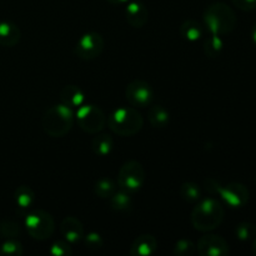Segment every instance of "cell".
I'll list each match as a JSON object with an SVG mask.
<instances>
[{"instance_id":"836d02e7","label":"cell","mask_w":256,"mask_h":256,"mask_svg":"<svg viewBox=\"0 0 256 256\" xmlns=\"http://www.w3.org/2000/svg\"><path fill=\"white\" fill-rule=\"evenodd\" d=\"M252 44L256 46V24L252 26Z\"/></svg>"},{"instance_id":"83f0119b","label":"cell","mask_w":256,"mask_h":256,"mask_svg":"<svg viewBox=\"0 0 256 256\" xmlns=\"http://www.w3.org/2000/svg\"><path fill=\"white\" fill-rule=\"evenodd\" d=\"M174 255L176 256H192L196 252V244L188 239L178 240L172 250Z\"/></svg>"},{"instance_id":"4316f807","label":"cell","mask_w":256,"mask_h":256,"mask_svg":"<svg viewBox=\"0 0 256 256\" xmlns=\"http://www.w3.org/2000/svg\"><path fill=\"white\" fill-rule=\"evenodd\" d=\"M235 235L240 242H249L256 236V226L252 222H240L236 228H235Z\"/></svg>"},{"instance_id":"30bf717a","label":"cell","mask_w":256,"mask_h":256,"mask_svg":"<svg viewBox=\"0 0 256 256\" xmlns=\"http://www.w3.org/2000/svg\"><path fill=\"white\" fill-rule=\"evenodd\" d=\"M222 202L232 209H240L249 202L250 192L244 184L240 182H229L226 185L220 184L218 194Z\"/></svg>"},{"instance_id":"9a60e30c","label":"cell","mask_w":256,"mask_h":256,"mask_svg":"<svg viewBox=\"0 0 256 256\" xmlns=\"http://www.w3.org/2000/svg\"><path fill=\"white\" fill-rule=\"evenodd\" d=\"M85 100H86L85 92L78 85H65L60 92V102L74 112L85 104Z\"/></svg>"},{"instance_id":"2e32d148","label":"cell","mask_w":256,"mask_h":256,"mask_svg":"<svg viewBox=\"0 0 256 256\" xmlns=\"http://www.w3.org/2000/svg\"><path fill=\"white\" fill-rule=\"evenodd\" d=\"M14 202L20 214L26 215L35 204V192L28 185H20L14 192Z\"/></svg>"},{"instance_id":"8992f818","label":"cell","mask_w":256,"mask_h":256,"mask_svg":"<svg viewBox=\"0 0 256 256\" xmlns=\"http://www.w3.org/2000/svg\"><path fill=\"white\" fill-rule=\"evenodd\" d=\"M145 169L138 160H128L122 165L118 174V186L129 194L139 192L145 182Z\"/></svg>"},{"instance_id":"ba28073f","label":"cell","mask_w":256,"mask_h":256,"mask_svg":"<svg viewBox=\"0 0 256 256\" xmlns=\"http://www.w3.org/2000/svg\"><path fill=\"white\" fill-rule=\"evenodd\" d=\"M104 46L105 40L102 35L96 32H89L79 38L74 46V54L78 59L92 62L102 55Z\"/></svg>"},{"instance_id":"1f68e13d","label":"cell","mask_w":256,"mask_h":256,"mask_svg":"<svg viewBox=\"0 0 256 256\" xmlns=\"http://www.w3.org/2000/svg\"><path fill=\"white\" fill-rule=\"evenodd\" d=\"M204 185H205V189H206L210 194H214V195L218 194V189H219L220 186L219 182H216V180L212 179V178H209V179L204 180Z\"/></svg>"},{"instance_id":"d6a6232c","label":"cell","mask_w":256,"mask_h":256,"mask_svg":"<svg viewBox=\"0 0 256 256\" xmlns=\"http://www.w3.org/2000/svg\"><path fill=\"white\" fill-rule=\"evenodd\" d=\"M106 2L112 5H122V4H126V2H130V0H106Z\"/></svg>"},{"instance_id":"4fadbf2b","label":"cell","mask_w":256,"mask_h":256,"mask_svg":"<svg viewBox=\"0 0 256 256\" xmlns=\"http://www.w3.org/2000/svg\"><path fill=\"white\" fill-rule=\"evenodd\" d=\"M60 232L70 245L78 244L84 238V225L75 216H66L60 224Z\"/></svg>"},{"instance_id":"f546056e","label":"cell","mask_w":256,"mask_h":256,"mask_svg":"<svg viewBox=\"0 0 256 256\" xmlns=\"http://www.w3.org/2000/svg\"><path fill=\"white\" fill-rule=\"evenodd\" d=\"M49 252L52 256H70L72 254V249L66 240H65V242L59 240V242H55L54 244L50 246Z\"/></svg>"},{"instance_id":"d4e9b609","label":"cell","mask_w":256,"mask_h":256,"mask_svg":"<svg viewBox=\"0 0 256 256\" xmlns=\"http://www.w3.org/2000/svg\"><path fill=\"white\" fill-rule=\"evenodd\" d=\"M0 234L5 239H18L22 234V228L18 222L12 220H2L0 222Z\"/></svg>"},{"instance_id":"44dd1931","label":"cell","mask_w":256,"mask_h":256,"mask_svg":"<svg viewBox=\"0 0 256 256\" xmlns=\"http://www.w3.org/2000/svg\"><path fill=\"white\" fill-rule=\"evenodd\" d=\"M110 200V208L112 210L118 212H129L132 209V194L125 192L119 189V192H115L112 196L109 198Z\"/></svg>"},{"instance_id":"7c38bea8","label":"cell","mask_w":256,"mask_h":256,"mask_svg":"<svg viewBox=\"0 0 256 256\" xmlns=\"http://www.w3.org/2000/svg\"><path fill=\"white\" fill-rule=\"evenodd\" d=\"M125 19L128 24H130L135 29L144 28L149 22V10L146 5L139 0L129 2L125 6Z\"/></svg>"},{"instance_id":"5b68a950","label":"cell","mask_w":256,"mask_h":256,"mask_svg":"<svg viewBox=\"0 0 256 256\" xmlns=\"http://www.w3.org/2000/svg\"><path fill=\"white\" fill-rule=\"evenodd\" d=\"M24 225L30 238L39 242L50 239L55 232L54 218L42 209H35L28 212L25 215Z\"/></svg>"},{"instance_id":"277c9868","label":"cell","mask_w":256,"mask_h":256,"mask_svg":"<svg viewBox=\"0 0 256 256\" xmlns=\"http://www.w3.org/2000/svg\"><path fill=\"white\" fill-rule=\"evenodd\" d=\"M109 129L115 135L130 138L140 132L144 126L142 112L134 106H122L112 112L106 120Z\"/></svg>"},{"instance_id":"52a82bcc","label":"cell","mask_w":256,"mask_h":256,"mask_svg":"<svg viewBox=\"0 0 256 256\" xmlns=\"http://www.w3.org/2000/svg\"><path fill=\"white\" fill-rule=\"evenodd\" d=\"M75 119L82 132L92 135L102 132L108 120L105 112L99 106L86 102L75 112Z\"/></svg>"},{"instance_id":"ffe728a7","label":"cell","mask_w":256,"mask_h":256,"mask_svg":"<svg viewBox=\"0 0 256 256\" xmlns=\"http://www.w3.org/2000/svg\"><path fill=\"white\" fill-rule=\"evenodd\" d=\"M96 136H94L92 142V150L96 156L104 158L110 155V152H112V148H114V139L110 134H95Z\"/></svg>"},{"instance_id":"603a6c76","label":"cell","mask_w":256,"mask_h":256,"mask_svg":"<svg viewBox=\"0 0 256 256\" xmlns=\"http://www.w3.org/2000/svg\"><path fill=\"white\" fill-rule=\"evenodd\" d=\"M180 196L188 202H198L202 198V190L200 186L196 182H182V186H180Z\"/></svg>"},{"instance_id":"7402d4cb","label":"cell","mask_w":256,"mask_h":256,"mask_svg":"<svg viewBox=\"0 0 256 256\" xmlns=\"http://www.w3.org/2000/svg\"><path fill=\"white\" fill-rule=\"evenodd\" d=\"M222 50H224V40L220 35L210 34L209 36L205 38L204 52L208 58L215 59V58L220 56Z\"/></svg>"},{"instance_id":"484cf974","label":"cell","mask_w":256,"mask_h":256,"mask_svg":"<svg viewBox=\"0 0 256 256\" xmlns=\"http://www.w3.org/2000/svg\"><path fill=\"white\" fill-rule=\"evenodd\" d=\"M24 248L18 239H6L0 246V254L5 256H20Z\"/></svg>"},{"instance_id":"d590c367","label":"cell","mask_w":256,"mask_h":256,"mask_svg":"<svg viewBox=\"0 0 256 256\" xmlns=\"http://www.w3.org/2000/svg\"><path fill=\"white\" fill-rule=\"evenodd\" d=\"M255 180H256V176H255Z\"/></svg>"},{"instance_id":"6da1fadb","label":"cell","mask_w":256,"mask_h":256,"mask_svg":"<svg viewBox=\"0 0 256 256\" xmlns=\"http://www.w3.org/2000/svg\"><path fill=\"white\" fill-rule=\"evenodd\" d=\"M225 216V210L222 202L215 198L202 200L192 212V224L195 230L210 232L222 225Z\"/></svg>"},{"instance_id":"4dcf8cb0","label":"cell","mask_w":256,"mask_h":256,"mask_svg":"<svg viewBox=\"0 0 256 256\" xmlns=\"http://www.w3.org/2000/svg\"><path fill=\"white\" fill-rule=\"evenodd\" d=\"M232 4L242 12H252L256 9V0H232Z\"/></svg>"},{"instance_id":"9c48e42d","label":"cell","mask_w":256,"mask_h":256,"mask_svg":"<svg viewBox=\"0 0 256 256\" xmlns=\"http://www.w3.org/2000/svg\"><path fill=\"white\" fill-rule=\"evenodd\" d=\"M125 96L129 104L134 108H148L154 100V89L148 82L135 79L129 82L125 89Z\"/></svg>"},{"instance_id":"3957f363","label":"cell","mask_w":256,"mask_h":256,"mask_svg":"<svg viewBox=\"0 0 256 256\" xmlns=\"http://www.w3.org/2000/svg\"><path fill=\"white\" fill-rule=\"evenodd\" d=\"M75 112L62 102L54 104L45 110L42 119L44 132L50 138H62L72 129Z\"/></svg>"},{"instance_id":"5bb4252c","label":"cell","mask_w":256,"mask_h":256,"mask_svg":"<svg viewBox=\"0 0 256 256\" xmlns=\"http://www.w3.org/2000/svg\"><path fill=\"white\" fill-rule=\"evenodd\" d=\"M158 250V240L152 234H142L136 236L130 245L129 254L132 256H152Z\"/></svg>"},{"instance_id":"e0dca14e","label":"cell","mask_w":256,"mask_h":256,"mask_svg":"<svg viewBox=\"0 0 256 256\" xmlns=\"http://www.w3.org/2000/svg\"><path fill=\"white\" fill-rule=\"evenodd\" d=\"M22 32L19 26L12 22H0V45L4 48H12L19 44Z\"/></svg>"},{"instance_id":"e575fe53","label":"cell","mask_w":256,"mask_h":256,"mask_svg":"<svg viewBox=\"0 0 256 256\" xmlns=\"http://www.w3.org/2000/svg\"><path fill=\"white\" fill-rule=\"evenodd\" d=\"M252 252H254V254L256 255V236L254 238V239H252Z\"/></svg>"},{"instance_id":"8fae6325","label":"cell","mask_w":256,"mask_h":256,"mask_svg":"<svg viewBox=\"0 0 256 256\" xmlns=\"http://www.w3.org/2000/svg\"><path fill=\"white\" fill-rule=\"evenodd\" d=\"M196 252L200 256H228L230 248L226 240L220 235L205 234L198 242Z\"/></svg>"},{"instance_id":"d6986e66","label":"cell","mask_w":256,"mask_h":256,"mask_svg":"<svg viewBox=\"0 0 256 256\" xmlns=\"http://www.w3.org/2000/svg\"><path fill=\"white\" fill-rule=\"evenodd\" d=\"M202 34H204V28H202V25L198 20L188 19L182 22V24L180 25V35L186 42H198V40L202 39Z\"/></svg>"},{"instance_id":"7a4b0ae2","label":"cell","mask_w":256,"mask_h":256,"mask_svg":"<svg viewBox=\"0 0 256 256\" xmlns=\"http://www.w3.org/2000/svg\"><path fill=\"white\" fill-rule=\"evenodd\" d=\"M202 22L212 35H226L236 26V15L228 4L216 2L210 4L202 14Z\"/></svg>"},{"instance_id":"ac0fdd59","label":"cell","mask_w":256,"mask_h":256,"mask_svg":"<svg viewBox=\"0 0 256 256\" xmlns=\"http://www.w3.org/2000/svg\"><path fill=\"white\" fill-rule=\"evenodd\" d=\"M148 120L155 129H165L170 124V114L162 105L152 104L148 109Z\"/></svg>"},{"instance_id":"cb8c5ba5","label":"cell","mask_w":256,"mask_h":256,"mask_svg":"<svg viewBox=\"0 0 256 256\" xmlns=\"http://www.w3.org/2000/svg\"><path fill=\"white\" fill-rule=\"evenodd\" d=\"M115 192H116V185L112 179L102 178V179H99L95 182L94 192L100 199H109Z\"/></svg>"},{"instance_id":"f1b7e54d","label":"cell","mask_w":256,"mask_h":256,"mask_svg":"<svg viewBox=\"0 0 256 256\" xmlns=\"http://www.w3.org/2000/svg\"><path fill=\"white\" fill-rule=\"evenodd\" d=\"M82 240H84L85 246L92 252H98L104 246V240H102V235L96 232H90L89 234L84 235Z\"/></svg>"}]
</instances>
